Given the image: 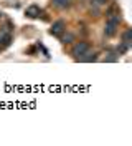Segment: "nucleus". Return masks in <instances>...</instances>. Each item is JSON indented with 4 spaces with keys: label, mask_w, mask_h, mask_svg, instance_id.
I'll use <instances>...</instances> for the list:
<instances>
[{
    "label": "nucleus",
    "mask_w": 132,
    "mask_h": 146,
    "mask_svg": "<svg viewBox=\"0 0 132 146\" xmlns=\"http://www.w3.org/2000/svg\"><path fill=\"white\" fill-rule=\"evenodd\" d=\"M119 15H109L107 18V23H106V28H104V35L106 36H112L117 30V25H119Z\"/></svg>",
    "instance_id": "1"
},
{
    "label": "nucleus",
    "mask_w": 132,
    "mask_h": 146,
    "mask_svg": "<svg viewBox=\"0 0 132 146\" xmlns=\"http://www.w3.org/2000/svg\"><path fill=\"white\" fill-rule=\"evenodd\" d=\"M88 50H89V45L86 42H79V43H76V45L73 46V55L74 56H81V55L86 53Z\"/></svg>",
    "instance_id": "2"
},
{
    "label": "nucleus",
    "mask_w": 132,
    "mask_h": 146,
    "mask_svg": "<svg viewBox=\"0 0 132 146\" xmlns=\"http://www.w3.org/2000/svg\"><path fill=\"white\" fill-rule=\"evenodd\" d=\"M63 30H64V22H63V20H58V22L51 27V33L53 35H58V33H61Z\"/></svg>",
    "instance_id": "3"
},
{
    "label": "nucleus",
    "mask_w": 132,
    "mask_h": 146,
    "mask_svg": "<svg viewBox=\"0 0 132 146\" xmlns=\"http://www.w3.org/2000/svg\"><path fill=\"white\" fill-rule=\"evenodd\" d=\"M10 40H12V35H10L9 32L0 33V46H7L10 43Z\"/></svg>",
    "instance_id": "4"
},
{
    "label": "nucleus",
    "mask_w": 132,
    "mask_h": 146,
    "mask_svg": "<svg viewBox=\"0 0 132 146\" xmlns=\"http://www.w3.org/2000/svg\"><path fill=\"white\" fill-rule=\"evenodd\" d=\"M40 13H41V10L38 9V7H35V5H32V7H28V9H26V15H28V17H38V15H40Z\"/></svg>",
    "instance_id": "5"
},
{
    "label": "nucleus",
    "mask_w": 132,
    "mask_h": 146,
    "mask_svg": "<svg viewBox=\"0 0 132 146\" xmlns=\"http://www.w3.org/2000/svg\"><path fill=\"white\" fill-rule=\"evenodd\" d=\"M53 5L58 7V9H64L70 5V0H53Z\"/></svg>",
    "instance_id": "6"
},
{
    "label": "nucleus",
    "mask_w": 132,
    "mask_h": 146,
    "mask_svg": "<svg viewBox=\"0 0 132 146\" xmlns=\"http://www.w3.org/2000/svg\"><path fill=\"white\" fill-rule=\"evenodd\" d=\"M124 43H125V45L131 43V30H127V32L124 33Z\"/></svg>",
    "instance_id": "7"
},
{
    "label": "nucleus",
    "mask_w": 132,
    "mask_h": 146,
    "mask_svg": "<svg viewBox=\"0 0 132 146\" xmlns=\"http://www.w3.org/2000/svg\"><path fill=\"white\" fill-rule=\"evenodd\" d=\"M93 3H94L96 7H102V5L107 3V0H93Z\"/></svg>",
    "instance_id": "8"
},
{
    "label": "nucleus",
    "mask_w": 132,
    "mask_h": 146,
    "mask_svg": "<svg viewBox=\"0 0 132 146\" xmlns=\"http://www.w3.org/2000/svg\"><path fill=\"white\" fill-rule=\"evenodd\" d=\"M73 38H74V36L71 35V33H68V35L63 38V42H64V43H70V42H73Z\"/></svg>",
    "instance_id": "9"
}]
</instances>
